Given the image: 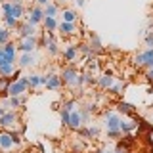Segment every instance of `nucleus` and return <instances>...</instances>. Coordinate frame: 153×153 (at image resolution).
Wrapping results in <instances>:
<instances>
[{
  "mask_svg": "<svg viewBox=\"0 0 153 153\" xmlns=\"http://www.w3.org/2000/svg\"><path fill=\"white\" fill-rule=\"evenodd\" d=\"M146 44L149 46V48H153V31H149V33L146 35Z\"/></svg>",
  "mask_w": 153,
  "mask_h": 153,
  "instance_id": "32",
  "label": "nucleus"
},
{
  "mask_svg": "<svg viewBox=\"0 0 153 153\" xmlns=\"http://www.w3.org/2000/svg\"><path fill=\"white\" fill-rule=\"evenodd\" d=\"M88 132H90V138H98L100 136V128L98 126H92V124L88 126Z\"/></svg>",
  "mask_w": 153,
  "mask_h": 153,
  "instance_id": "31",
  "label": "nucleus"
},
{
  "mask_svg": "<svg viewBox=\"0 0 153 153\" xmlns=\"http://www.w3.org/2000/svg\"><path fill=\"white\" fill-rule=\"evenodd\" d=\"M113 82H115V79L111 73H103L96 79V84H100V88H103V90H109L113 86Z\"/></svg>",
  "mask_w": 153,
  "mask_h": 153,
  "instance_id": "10",
  "label": "nucleus"
},
{
  "mask_svg": "<svg viewBox=\"0 0 153 153\" xmlns=\"http://www.w3.org/2000/svg\"><path fill=\"white\" fill-rule=\"evenodd\" d=\"M100 153H115V151H111V149H102Z\"/></svg>",
  "mask_w": 153,
  "mask_h": 153,
  "instance_id": "41",
  "label": "nucleus"
},
{
  "mask_svg": "<svg viewBox=\"0 0 153 153\" xmlns=\"http://www.w3.org/2000/svg\"><path fill=\"white\" fill-rule=\"evenodd\" d=\"M10 2H12V4H21V6H23V0H10Z\"/></svg>",
  "mask_w": 153,
  "mask_h": 153,
  "instance_id": "40",
  "label": "nucleus"
},
{
  "mask_svg": "<svg viewBox=\"0 0 153 153\" xmlns=\"http://www.w3.org/2000/svg\"><path fill=\"white\" fill-rule=\"evenodd\" d=\"M36 46H38L36 36H27V38H23V40H21V44H19V50H21L23 54H33Z\"/></svg>",
  "mask_w": 153,
  "mask_h": 153,
  "instance_id": "7",
  "label": "nucleus"
},
{
  "mask_svg": "<svg viewBox=\"0 0 153 153\" xmlns=\"http://www.w3.org/2000/svg\"><path fill=\"white\" fill-rule=\"evenodd\" d=\"M42 19H44V10H42V6H36V4H35V6L29 10V16H27L25 21L36 27L38 23H42Z\"/></svg>",
  "mask_w": 153,
  "mask_h": 153,
  "instance_id": "3",
  "label": "nucleus"
},
{
  "mask_svg": "<svg viewBox=\"0 0 153 153\" xmlns=\"http://www.w3.org/2000/svg\"><path fill=\"white\" fill-rule=\"evenodd\" d=\"M76 4H79V6H80V8H82V6H84V4H86V0H76Z\"/></svg>",
  "mask_w": 153,
  "mask_h": 153,
  "instance_id": "39",
  "label": "nucleus"
},
{
  "mask_svg": "<svg viewBox=\"0 0 153 153\" xmlns=\"http://www.w3.org/2000/svg\"><path fill=\"white\" fill-rule=\"evenodd\" d=\"M115 153H128V149H126V147H117Z\"/></svg>",
  "mask_w": 153,
  "mask_h": 153,
  "instance_id": "38",
  "label": "nucleus"
},
{
  "mask_svg": "<svg viewBox=\"0 0 153 153\" xmlns=\"http://www.w3.org/2000/svg\"><path fill=\"white\" fill-rule=\"evenodd\" d=\"M35 33H36V27H35V25H31V23H27V21L17 23V35L21 36V38L35 36Z\"/></svg>",
  "mask_w": 153,
  "mask_h": 153,
  "instance_id": "8",
  "label": "nucleus"
},
{
  "mask_svg": "<svg viewBox=\"0 0 153 153\" xmlns=\"http://www.w3.org/2000/svg\"><path fill=\"white\" fill-rule=\"evenodd\" d=\"M121 136H123L121 130H107V138H111V140H119Z\"/></svg>",
  "mask_w": 153,
  "mask_h": 153,
  "instance_id": "30",
  "label": "nucleus"
},
{
  "mask_svg": "<svg viewBox=\"0 0 153 153\" xmlns=\"http://www.w3.org/2000/svg\"><path fill=\"white\" fill-rule=\"evenodd\" d=\"M10 35H12V33H10L8 29H0V46H4V44L10 42Z\"/></svg>",
  "mask_w": 153,
  "mask_h": 153,
  "instance_id": "28",
  "label": "nucleus"
},
{
  "mask_svg": "<svg viewBox=\"0 0 153 153\" xmlns=\"http://www.w3.org/2000/svg\"><path fill=\"white\" fill-rule=\"evenodd\" d=\"M4 25H6L8 31H10V29H17V21L12 16H4Z\"/></svg>",
  "mask_w": 153,
  "mask_h": 153,
  "instance_id": "29",
  "label": "nucleus"
},
{
  "mask_svg": "<svg viewBox=\"0 0 153 153\" xmlns=\"http://www.w3.org/2000/svg\"><path fill=\"white\" fill-rule=\"evenodd\" d=\"M0 75H2V76H12V75H13V65H10V63H0Z\"/></svg>",
  "mask_w": 153,
  "mask_h": 153,
  "instance_id": "26",
  "label": "nucleus"
},
{
  "mask_svg": "<svg viewBox=\"0 0 153 153\" xmlns=\"http://www.w3.org/2000/svg\"><path fill=\"white\" fill-rule=\"evenodd\" d=\"M105 117V128L107 130H119V124H121V117H119L115 111H111V109H107V111L103 113Z\"/></svg>",
  "mask_w": 153,
  "mask_h": 153,
  "instance_id": "4",
  "label": "nucleus"
},
{
  "mask_svg": "<svg viewBox=\"0 0 153 153\" xmlns=\"http://www.w3.org/2000/svg\"><path fill=\"white\" fill-rule=\"evenodd\" d=\"M117 109L123 115H130V117H132V115H136V107H134L132 103H126V102H121V103L117 105Z\"/></svg>",
  "mask_w": 153,
  "mask_h": 153,
  "instance_id": "19",
  "label": "nucleus"
},
{
  "mask_svg": "<svg viewBox=\"0 0 153 153\" xmlns=\"http://www.w3.org/2000/svg\"><path fill=\"white\" fill-rule=\"evenodd\" d=\"M123 90H124V82H121V80H119V82H113V86L107 90V92H111V94H115V96H121Z\"/></svg>",
  "mask_w": 153,
  "mask_h": 153,
  "instance_id": "25",
  "label": "nucleus"
},
{
  "mask_svg": "<svg viewBox=\"0 0 153 153\" xmlns=\"http://www.w3.org/2000/svg\"><path fill=\"white\" fill-rule=\"evenodd\" d=\"M29 82H27V76H19L17 80H12L8 86V96L16 98V96H21L23 92H27Z\"/></svg>",
  "mask_w": 153,
  "mask_h": 153,
  "instance_id": "1",
  "label": "nucleus"
},
{
  "mask_svg": "<svg viewBox=\"0 0 153 153\" xmlns=\"http://www.w3.org/2000/svg\"><path fill=\"white\" fill-rule=\"evenodd\" d=\"M61 2H65V0H61Z\"/></svg>",
  "mask_w": 153,
  "mask_h": 153,
  "instance_id": "43",
  "label": "nucleus"
},
{
  "mask_svg": "<svg viewBox=\"0 0 153 153\" xmlns=\"http://www.w3.org/2000/svg\"><path fill=\"white\" fill-rule=\"evenodd\" d=\"M42 10H44V17H56L57 16V4L50 2V4H46Z\"/></svg>",
  "mask_w": 153,
  "mask_h": 153,
  "instance_id": "22",
  "label": "nucleus"
},
{
  "mask_svg": "<svg viewBox=\"0 0 153 153\" xmlns=\"http://www.w3.org/2000/svg\"><path fill=\"white\" fill-rule=\"evenodd\" d=\"M67 126L71 128V130H79L80 126H82V117H80V113H79V109H76V111H73L69 115V123H67Z\"/></svg>",
  "mask_w": 153,
  "mask_h": 153,
  "instance_id": "11",
  "label": "nucleus"
},
{
  "mask_svg": "<svg viewBox=\"0 0 153 153\" xmlns=\"http://www.w3.org/2000/svg\"><path fill=\"white\" fill-rule=\"evenodd\" d=\"M138 123L134 121V119H128V121H123L121 119V124H119V130H121L123 134H130L132 130H136Z\"/></svg>",
  "mask_w": 153,
  "mask_h": 153,
  "instance_id": "16",
  "label": "nucleus"
},
{
  "mask_svg": "<svg viewBox=\"0 0 153 153\" xmlns=\"http://www.w3.org/2000/svg\"><path fill=\"white\" fill-rule=\"evenodd\" d=\"M10 76H0V96H8V86H10Z\"/></svg>",
  "mask_w": 153,
  "mask_h": 153,
  "instance_id": "24",
  "label": "nucleus"
},
{
  "mask_svg": "<svg viewBox=\"0 0 153 153\" xmlns=\"http://www.w3.org/2000/svg\"><path fill=\"white\" fill-rule=\"evenodd\" d=\"M88 48H90V52L96 56V54H103V46H102V42H100V38H98V35H94V33H90V44H88Z\"/></svg>",
  "mask_w": 153,
  "mask_h": 153,
  "instance_id": "13",
  "label": "nucleus"
},
{
  "mask_svg": "<svg viewBox=\"0 0 153 153\" xmlns=\"http://www.w3.org/2000/svg\"><path fill=\"white\" fill-rule=\"evenodd\" d=\"M13 146H16V143H13V140H12V134L10 132H0V149L10 151Z\"/></svg>",
  "mask_w": 153,
  "mask_h": 153,
  "instance_id": "12",
  "label": "nucleus"
},
{
  "mask_svg": "<svg viewBox=\"0 0 153 153\" xmlns=\"http://www.w3.org/2000/svg\"><path fill=\"white\" fill-rule=\"evenodd\" d=\"M146 138H147V142H149V146H153V128H149V130L146 132Z\"/></svg>",
  "mask_w": 153,
  "mask_h": 153,
  "instance_id": "35",
  "label": "nucleus"
},
{
  "mask_svg": "<svg viewBox=\"0 0 153 153\" xmlns=\"http://www.w3.org/2000/svg\"><path fill=\"white\" fill-rule=\"evenodd\" d=\"M27 82L31 88H36V86H42V76L40 75H29L27 76Z\"/></svg>",
  "mask_w": 153,
  "mask_h": 153,
  "instance_id": "23",
  "label": "nucleus"
},
{
  "mask_svg": "<svg viewBox=\"0 0 153 153\" xmlns=\"http://www.w3.org/2000/svg\"><path fill=\"white\" fill-rule=\"evenodd\" d=\"M61 84H63V82H61L59 75L50 73V75H44V76H42V86H46V88H50V90H59Z\"/></svg>",
  "mask_w": 153,
  "mask_h": 153,
  "instance_id": "5",
  "label": "nucleus"
},
{
  "mask_svg": "<svg viewBox=\"0 0 153 153\" xmlns=\"http://www.w3.org/2000/svg\"><path fill=\"white\" fill-rule=\"evenodd\" d=\"M17 113L16 111H6L2 115V117H0V126L2 128H13L17 124Z\"/></svg>",
  "mask_w": 153,
  "mask_h": 153,
  "instance_id": "6",
  "label": "nucleus"
},
{
  "mask_svg": "<svg viewBox=\"0 0 153 153\" xmlns=\"http://www.w3.org/2000/svg\"><path fill=\"white\" fill-rule=\"evenodd\" d=\"M63 23H76L79 21V16H76L75 10H63Z\"/></svg>",
  "mask_w": 153,
  "mask_h": 153,
  "instance_id": "21",
  "label": "nucleus"
},
{
  "mask_svg": "<svg viewBox=\"0 0 153 153\" xmlns=\"http://www.w3.org/2000/svg\"><path fill=\"white\" fill-rule=\"evenodd\" d=\"M42 23H44V31L46 33H56L57 27H59V23L56 21V17H44Z\"/></svg>",
  "mask_w": 153,
  "mask_h": 153,
  "instance_id": "18",
  "label": "nucleus"
},
{
  "mask_svg": "<svg viewBox=\"0 0 153 153\" xmlns=\"http://www.w3.org/2000/svg\"><path fill=\"white\" fill-rule=\"evenodd\" d=\"M76 56H79V48H76V44H71V46L65 48V52H63V59L65 61L73 63V61L76 59Z\"/></svg>",
  "mask_w": 153,
  "mask_h": 153,
  "instance_id": "15",
  "label": "nucleus"
},
{
  "mask_svg": "<svg viewBox=\"0 0 153 153\" xmlns=\"http://www.w3.org/2000/svg\"><path fill=\"white\" fill-rule=\"evenodd\" d=\"M23 103H25V100H23V98H19V96H16V98H10L8 100V105H10V107H21V105Z\"/></svg>",
  "mask_w": 153,
  "mask_h": 153,
  "instance_id": "27",
  "label": "nucleus"
},
{
  "mask_svg": "<svg viewBox=\"0 0 153 153\" xmlns=\"http://www.w3.org/2000/svg\"><path fill=\"white\" fill-rule=\"evenodd\" d=\"M16 54H17V46L16 44H12V42L4 44V59H6V63H10V65L16 63Z\"/></svg>",
  "mask_w": 153,
  "mask_h": 153,
  "instance_id": "9",
  "label": "nucleus"
},
{
  "mask_svg": "<svg viewBox=\"0 0 153 153\" xmlns=\"http://www.w3.org/2000/svg\"><path fill=\"white\" fill-rule=\"evenodd\" d=\"M36 6H46V4H50V0H35Z\"/></svg>",
  "mask_w": 153,
  "mask_h": 153,
  "instance_id": "37",
  "label": "nucleus"
},
{
  "mask_svg": "<svg viewBox=\"0 0 153 153\" xmlns=\"http://www.w3.org/2000/svg\"><path fill=\"white\" fill-rule=\"evenodd\" d=\"M73 151H75V153H82V151H84V146H82L80 142L75 143V146H73Z\"/></svg>",
  "mask_w": 153,
  "mask_h": 153,
  "instance_id": "34",
  "label": "nucleus"
},
{
  "mask_svg": "<svg viewBox=\"0 0 153 153\" xmlns=\"http://www.w3.org/2000/svg\"><path fill=\"white\" fill-rule=\"evenodd\" d=\"M57 29H59L61 36H73V35H76V23H63V21H61Z\"/></svg>",
  "mask_w": 153,
  "mask_h": 153,
  "instance_id": "14",
  "label": "nucleus"
},
{
  "mask_svg": "<svg viewBox=\"0 0 153 153\" xmlns=\"http://www.w3.org/2000/svg\"><path fill=\"white\" fill-rule=\"evenodd\" d=\"M146 79L149 80V82H153V69H147V73H146Z\"/></svg>",
  "mask_w": 153,
  "mask_h": 153,
  "instance_id": "36",
  "label": "nucleus"
},
{
  "mask_svg": "<svg viewBox=\"0 0 153 153\" xmlns=\"http://www.w3.org/2000/svg\"><path fill=\"white\" fill-rule=\"evenodd\" d=\"M59 79H61V82H65L67 86H76V79H79V71H76V67L73 65H69V67H65L63 71H61V75H59Z\"/></svg>",
  "mask_w": 153,
  "mask_h": 153,
  "instance_id": "2",
  "label": "nucleus"
},
{
  "mask_svg": "<svg viewBox=\"0 0 153 153\" xmlns=\"http://www.w3.org/2000/svg\"><path fill=\"white\" fill-rule=\"evenodd\" d=\"M69 115H71V113L61 111V124H65V126H67V123H69Z\"/></svg>",
  "mask_w": 153,
  "mask_h": 153,
  "instance_id": "33",
  "label": "nucleus"
},
{
  "mask_svg": "<svg viewBox=\"0 0 153 153\" xmlns=\"http://www.w3.org/2000/svg\"><path fill=\"white\" fill-rule=\"evenodd\" d=\"M36 63V57L33 54H23L21 57H19V67H31Z\"/></svg>",
  "mask_w": 153,
  "mask_h": 153,
  "instance_id": "20",
  "label": "nucleus"
},
{
  "mask_svg": "<svg viewBox=\"0 0 153 153\" xmlns=\"http://www.w3.org/2000/svg\"><path fill=\"white\" fill-rule=\"evenodd\" d=\"M0 2H2V0H0Z\"/></svg>",
  "mask_w": 153,
  "mask_h": 153,
  "instance_id": "44",
  "label": "nucleus"
},
{
  "mask_svg": "<svg viewBox=\"0 0 153 153\" xmlns=\"http://www.w3.org/2000/svg\"><path fill=\"white\" fill-rule=\"evenodd\" d=\"M151 59H153V48H149V50H146V52H142V54L136 56V65H146V63H149Z\"/></svg>",
  "mask_w": 153,
  "mask_h": 153,
  "instance_id": "17",
  "label": "nucleus"
},
{
  "mask_svg": "<svg viewBox=\"0 0 153 153\" xmlns=\"http://www.w3.org/2000/svg\"><path fill=\"white\" fill-rule=\"evenodd\" d=\"M4 113H6V109H4V107H0V117H2Z\"/></svg>",
  "mask_w": 153,
  "mask_h": 153,
  "instance_id": "42",
  "label": "nucleus"
}]
</instances>
